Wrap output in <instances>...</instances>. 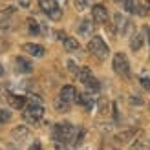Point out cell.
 Masks as SVG:
<instances>
[{
  "label": "cell",
  "mask_w": 150,
  "mask_h": 150,
  "mask_svg": "<svg viewBox=\"0 0 150 150\" xmlns=\"http://www.w3.org/2000/svg\"><path fill=\"white\" fill-rule=\"evenodd\" d=\"M130 150H148V139L146 136H137L136 139L132 141V145H130Z\"/></svg>",
  "instance_id": "cell-15"
},
{
  "label": "cell",
  "mask_w": 150,
  "mask_h": 150,
  "mask_svg": "<svg viewBox=\"0 0 150 150\" xmlns=\"http://www.w3.org/2000/svg\"><path fill=\"white\" fill-rule=\"evenodd\" d=\"M137 134V130H126V132H121L115 136V141H119V143H128V141Z\"/></svg>",
  "instance_id": "cell-20"
},
{
  "label": "cell",
  "mask_w": 150,
  "mask_h": 150,
  "mask_svg": "<svg viewBox=\"0 0 150 150\" xmlns=\"http://www.w3.org/2000/svg\"><path fill=\"white\" fill-rule=\"evenodd\" d=\"M2 75H4V68H2V66H0V77H2Z\"/></svg>",
  "instance_id": "cell-38"
},
{
  "label": "cell",
  "mask_w": 150,
  "mask_h": 150,
  "mask_svg": "<svg viewBox=\"0 0 150 150\" xmlns=\"http://www.w3.org/2000/svg\"><path fill=\"white\" fill-rule=\"evenodd\" d=\"M141 44H143V37H141L139 33H136V35L132 37V42H130L132 50H134V51H137V50L141 48Z\"/></svg>",
  "instance_id": "cell-24"
},
{
  "label": "cell",
  "mask_w": 150,
  "mask_h": 150,
  "mask_svg": "<svg viewBox=\"0 0 150 150\" xmlns=\"http://www.w3.org/2000/svg\"><path fill=\"white\" fill-rule=\"evenodd\" d=\"M4 48H6V42H4L2 39H0V50H4Z\"/></svg>",
  "instance_id": "cell-36"
},
{
  "label": "cell",
  "mask_w": 150,
  "mask_h": 150,
  "mask_svg": "<svg viewBox=\"0 0 150 150\" xmlns=\"http://www.w3.org/2000/svg\"><path fill=\"white\" fill-rule=\"evenodd\" d=\"M11 136L15 141H18V143H24L26 139H29V128L24 125H18V126H15L13 132H11Z\"/></svg>",
  "instance_id": "cell-10"
},
{
  "label": "cell",
  "mask_w": 150,
  "mask_h": 150,
  "mask_svg": "<svg viewBox=\"0 0 150 150\" xmlns=\"http://www.w3.org/2000/svg\"><path fill=\"white\" fill-rule=\"evenodd\" d=\"M53 146L55 150H68V143L64 139H53Z\"/></svg>",
  "instance_id": "cell-27"
},
{
  "label": "cell",
  "mask_w": 150,
  "mask_h": 150,
  "mask_svg": "<svg viewBox=\"0 0 150 150\" xmlns=\"http://www.w3.org/2000/svg\"><path fill=\"white\" fill-rule=\"evenodd\" d=\"M146 37H148V44H150V28L146 29Z\"/></svg>",
  "instance_id": "cell-37"
},
{
  "label": "cell",
  "mask_w": 150,
  "mask_h": 150,
  "mask_svg": "<svg viewBox=\"0 0 150 150\" xmlns=\"http://www.w3.org/2000/svg\"><path fill=\"white\" fill-rule=\"evenodd\" d=\"M92 17H93V22H97V24H106L108 22V11L106 7L97 4L92 7Z\"/></svg>",
  "instance_id": "cell-7"
},
{
  "label": "cell",
  "mask_w": 150,
  "mask_h": 150,
  "mask_svg": "<svg viewBox=\"0 0 150 150\" xmlns=\"http://www.w3.org/2000/svg\"><path fill=\"white\" fill-rule=\"evenodd\" d=\"M15 13V7H6L0 9V29H9L11 28V17Z\"/></svg>",
  "instance_id": "cell-9"
},
{
  "label": "cell",
  "mask_w": 150,
  "mask_h": 150,
  "mask_svg": "<svg viewBox=\"0 0 150 150\" xmlns=\"http://www.w3.org/2000/svg\"><path fill=\"white\" fill-rule=\"evenodd\" d=\"M18 4L24 6V7H28V6H29V0H18Z\"/></svg>",
  "instance_id": "cell-35"
},
{
  "label": "cell",
  "mask_w": 150,
  "mask_h": 150,
  "mask_svg": "<svg viewBox=\"0 0 150 150\" xmlns=\"http://www.w3.org/2000/svg\"><path fill=\"white\" fill-rule=\"evenodd\" d=\"M141 86H143L145 90H150V79L143 77V79H141Z\"/></svg>",
  "instance_id": "cell-32"
},
{
  "label": "cell",
  "mask_w": 150,
  "mask_h": 150,
  "mask_svg": "<svg viewBox=\"0 0 150 150\" xmlns=\"http://www.w3.org/2000/svg\"><path fill=\"white\" fill-rule=\"evenodd\" d=\"M77 31H79V35H82V37L90 35V33L93 31V22H92V20H82L81 24L77 26Z\"/></svg>",
  "instance_id": "cell-17"
},
{
  "label": "cell",
  "mask_w": 150,
  "mask_h": 150,
  "mask_svg": "<svg viewBox=\"0 0 150 150\" xmlns=\"http://www.w3.org/2000/svg\"><path fill=\"white\" fill-rule=\"evenodd\" d=\"M39 6L51 20H61L62 18V11H61V7H59L57 0H39Z\"/></svg>",
  "instance_id": "cell-4"
},
{
  "label": "cell",
  "mask_w": 150,
  "mask_h": 150,
  "mask_svg": "<svg viewBox=\"0 0 150 150\" xmlns=\"http://www.w3.org/2000/svg\"><path fill=\"white\" fill-rule=\"evenodd\" d=\"M75 103H79L86 112H92L93 106H95V99L92 97V93H81V95H77V101H75Z\"/></svg>",
  "instance_id": "cell-11"
},
{
  "label": "cell",
  "mask_w": 150,
  "mask_h": 150,
  "mask_svg": "<svg viewBox=\"0 0 150 150\" xmlns=\"http://www.w3.org/2000/svg\"><path fill=\"white\" fill-rule=\"evenodd\" d=\"M75 7H77V11H84L88 7V0H73Z\"/></svg>",
  "instance_id": "cell-28"
},
{
  "label": "cell",
  "mask_w": 150,
  "mask_h": 150,
  "mask_svg": "<svg viewBox=\"0 0 150 150\" xmlns=\"http://www.w3.org/2000/svg\"><path fill=\"white\" fill-rule=\"evenodd\" d=\"M114 2H125V0H114Z\"/></svg>",
  "instance_id": "cell-39"
},
{
  "label": "cell",
  "mask_w": 150,
  "mask_h": 150,
  "mask_svg": "<svg viewBox=\"0 0 150 150\" xmlns=\"http://www.w3.org/2000/svg\"><path fill=\"white\" fill-rule=\"evenodd\" d=\"M22 50H24L28 55H33V57H44V53H46V50H44L40 44H31V42L24 44Z\"/></svg>",
  "instance_id": "cell-13"
},
{
  "label": "cell",
  "mask_w": 150,
  "mask_h": 150,
  "mask_svg": "<svg viewBox=\"0 0 150 150\" xmlns=\"http://www.w3.org/2000/svg\"><path fill=\"white\" fill-rule=\"evenodd\" d=\"M15 68H17L18 73H31L33 71V64L24 57H17L15 59Z\"/></svg>",
  "instance_id": "cell-12"
},
{
  "label": "cell",
  "mask_w": 150,
  "mask_h": 150,
  "mask_svg": "<svg viewBox=\"0 0 150 150\" xmlns=\"http://www.w3.org/2000/svg\"><path fill=\"white\" fill-rule=\"evenodd\" d=\"M101 150H119V146H117L115 143H112V141L104 139L103 143H101Z\"/></svg>",
  "instance_id": "cell-26"
},
{
  "label": "cell",
  "mask_w": 150,
  "mask_h": 150,
  "mask_svg": "<svg viewBox=\"0 0 150 150\" xmlns=\"http://www.w3.org/2000/svg\"><path fill=\"white\" fill-rule=\"evenodd\" d=\"M68 68H70V71L73 73V75H77V71H79V68L75 66V62H71V61H68Z\"/></svg>",
  "instance_id": "cell-30"
},
{
  "label": "cell",
  "mask_w": 150,
  "mask_h": 150,
  "mask_svg": "<svg viewBox=\"0 0 150 150\" xmlns=\"http://www.w3.org/2000/svg\"><path fill=\"white\" fill-rule=\"evenodd\" d=\"M29 150H42V146H40L39 141H35V143H33L31 146H29Z\"/></svg>",
  "instance_id": "cell-34"
},
{
  "label": "cell",
  "mask_w": 150,
  "mask_h": 150,
  "mask_svg": "<svg viewBox=\"0 0 150 150\" xmlns=\"http://www.w3.org/2000/svg\"><path fill=\"white\" fill-rule=\"evenodd\" d=\"M82 84H84V88H86V92L88 93H97V92H99V81H97L95 77H90L86 82H82Z\"/></svg>",
  "instance_id": "cell-18"
},
{
  "label": "cell",
  "mask_w": 150,
  "mask_h": 150,
  "mask_svg": "<svg viewBox=\"0 0 150 150\" xmlns=\"http://www.w3.org/2000/svg\"><path fill=\"white\" fill-rule=\"evenodd\" d=\"M55 108L59 110V112H66L70 108V103H66L64 99H61V97H57L55 99Z\"/></svg>",
  "instance_id": "cell-25"
},
{
  "label": "cell",
  "mask_w": 150,
  "mask_h": 150,
  "mask_svg": "<svg viewBox=\"0 0 150 150\" xmlns=\"http://www.w3.org/2000/svg\"><path fill=\"white\" fill-rule=\"evenodd\" d=\"M112 66H114V71L117 75H121V77H128L130 75V64H128V59H126L125 53H115Z\"/></svg>",
  "instance_id": "cell-5"
},
{
  "label": "cell",
  "mask_w": 150,
  "mask_h": 150,
  "mask_svg": "<svg viewBox=\"0 0 150 150\" xmlns=\"http://www.w3.org/2000/svg\"><path fill=\"white\" fill-rule=\"evenodd\" d=\"M44 115V108L42 104H35V103H28L24 106V114H22V117L26 119L28 123H39L40 119Z\"/></svg>",
  "instance_id": "cell-3"
},
{
  "label": "cell",
  "mask_w": 150,
  "mask_h": 150,
  "mask_svg": "<svg viewBox=\"0 0 150 150\" xmlns=\"http://www.w3.org/2000/svg\"><path fill=\"white\" fill-rule=\"evenodd\" d=\"M62 44H64V50H66V51H79V50H81L79 40H75L73 37H64V39H62Z\"/></svg>",
  "instance_id": "cell-16"
},
{
  "label": "cell",
  "mask_w": 150,
  "mask_h": 150,
  "mask_svg": "<svg viewBox=\"0 0 150 150\" xmlns=\"http://www.w3.org/2000/svg\"><path fill=\"white\" fill-rule=\"evenodd\" d=\"M77 77H79L81 82H86L90 77H93V75H92V70H90L88 66H82V68H79V71H77Z\"/></svg>",
  "instance_id": "cell-21"
},
{
  "label": "cell",
  "mask_w": 150,
  "mask_h": 150,
  "mask_svg": "<svg viewBox=\"0 0 150 150\" xmlns=\"http://www.w3.org/2000/svg\"><path fill=\"white\" fill-rule=\"evenodd\" d=\"M4 101L9 104L11 108H17V110H22L28 104V99L26 97H22V95H15V93H6L4 97Z\"/></svg>",
  "instance_id": "cell-6"
},
{
  "label": "cell",
  "mask_w": 150,
  "mask_h": 150,
  "mask_svg": "<svg viewBox=\"0 0 150 150\" xmlns=\"http://www.w3.org/2000/svg\"><path fill=\"white\" fill-rule=\"evenodd\" d=\"M114 20H115V24H114V26H115V29H117V31L121 33V35H125V33H126V29L132 26V22H128V20H126L121 13H115Z\"/></svg>",
  "instance_id": "cell-14"
},
{
  "label": "cell",
  "mask_w": 150,
  "mask_h": 150,
  "mask_svg": "<svg viewBox=\"0 0 150 150\" xmlns=\"http://www.w3.org/2000/svg\"><path fill=\"white\" fill-rule=\"evenodd\" d=\"M9 119H11V114H9V112H7V110H0V125H2V123H7Z\"/></svg>",
  "instance_id": "cell-29"
},
{
  "label": "cell",
  "mask_w": 150,
  "mask_h": 150,
  "mask_svg": "<svg viewBox=\"0 0 150 150\" xmlns=\"http://www.w3.org/2000/svg\"><path fill=\"white\" fill-rule=\"evenodd\" d=\"M26 24H28V29H29V33H31V35H37V33L40 31V26H39V22H37L35 18H28Z\"/></svg>",
  "instance_id": "cell-22"
},
{
  "label": "cell",
  "mask_w": 150,
  "mask_h": 150,
  "mask_svg": "<svg viewBox=\"0 0 150 150\" xmlns=\"http://www.w3.org/2000/svg\"><path fill=\"white\" fill-rule=\"evenodd\" d=\"M77 90H75L71 84H66V86H62L61 88V93H59V97H61V99H64L66 103H75V101H77Z\"/></svg>",
  "instance_id": "cell-8"
},
{
  "label": "cell",
  "mask_w": 150,
  "mask_h": 150,
  "mask_svg": "<svg viewBox=\"0 0 150 150\" xmlns=\"http://www.w3.org/2000/svg\"><path fill=\"white\" fill-rule=\"evenodd\" d=\"M88 50H90V53L95 55L97 59H101V61L110 55V50L106 46V42H104L101 37H92L90 42H88Z\"/></svg>",
  "instance_id": "cell-2"
},
{
  "label": "cell",
  "mask_w": 150,
  "mask_h": 150,
  "mask_svg": "<svg viewBox=\"0 0 150 150\" xmlns=\"http://www.w3.org/2000/svg\"><path fill=\"white\" fill-rule=\"evenodd\" d=\"M130 103H132V104H143V99H139V97L132 95V97H130Z\"/></svg>",
  "instance_id": "cell-33"
},
{
  "label": "cell",
  "mask_w": 150,
  "mask_h": 150,
  "mask_svg": "<svg viewBox=\"0 0 150 150\" xmlns=\"http://www.w3.org/2000/svg\"><path fill=\"white\" fill-rule=\"evenodd\" d=\"M28 103H35V104H42V101H40V97H37V95H29V99H28Z\"/></svg>",
  "instance_id": "cell-31"
},
{
  "label": "cell",
  "mask_w": 150,
  "mask_h": 150,
  "mask_svg": "<svg viewBox=\"0 0 150 150\" xmlns=\"http://www.w3.org/2000/svg\"><path fill=\"white\" fill-rule=\"evenodd\" d=\"M84 136H86V130H84V128H79V130H75V134H73V139H71V145H73L75 148H79V146L82 145V141H84Z\"/></svg>",
  "instance_id": "cell-19"
},
{
  "label": "cell",
  "mask_w": 150,
  "mask_h": 150,
  "mask_svg": "<svg viewBox=\"0 0 150 150\" xmlns=\"http://www.w3.org/2000/svg\"><path fill=\"white\" fill-rule=\"evenodd\" d=\"M137 4L139 0H125V9L128 13H137Z\"/></svg>",
  "instance_id": "cell-23"
},
{
  "label": "cell",
  "mask_w": 150,
  "mask_h": 150,
  "mask_svg": "<svg viewBox=\"0 0 150 150\" xmlns=\"http://www.w3.org/2000/svg\"><path fill=\"white\" fill-rule=\"evenodd\" d=\"M73 134H75L73 125H71V123H68V121H62V123H57V125L53 126L51 137H53V139H64L66 143H71Z\"/></svg>",
  "instance_id": "cell-1"
}]
</instances>
